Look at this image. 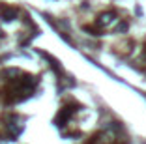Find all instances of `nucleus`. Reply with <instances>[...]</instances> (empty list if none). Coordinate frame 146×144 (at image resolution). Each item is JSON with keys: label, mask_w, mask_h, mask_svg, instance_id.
Returning a JSON list of instances; mask_svg holds the SVG:
<instances>
[{"label": "nucleus", "mask_w": 146, "mask_h": 144, "mask_svg": "<svg viewBox=\"0 0 146 144\" xmlns=\"http://www.w3.org/2000/svg\"><path fill=\"white\" fill-rule=\"evenodd\" d=\"M4 75L6 77H15V75H19V71H17V69H6Z\"/></svg>", "instance_id": "nucleus-3"}, {"label": "nucleus", "mask_w": 146, "mask_h": 144, "mask_svg": "<svg viewBox=\"0 0 146 144\" xmlns=\"http://www.w3.org/2000/svg\"><path fill=\"white\" fill-rule=\"evenodd\" d=\"M15 17H17V9L15 8L6 6V4L0 6V19H4V21H13Z\"/></svg>", "instance_id": "nucleus-1"}, {"label": "nucleus", "mask_w": 146, "mask_h": 144, "mask_svg": "<svg viewBox=\"0 0 146 144\" xmlns=\"http://www.w3.org/2000/svg\"><path fill=\"white\" fill-rule=\"evenodd\" d=\"M112 21H114V15H112L111 11H109V13H103V15L99 17V25H101V26H107V25H111Z\"/></svg>", "instance_id": "nucleus-2"}, {"label": "nucleus", "mask_w": 146, "mask_h": 144, "mask_svg": "<svg viewBox=\"0 0 146 144\" xmlns=\"http://www.w3.org/2000/svg\"><path fill=\"white\" fill-rule=\"evenodd\" d=\"M0 38H4V30L0 28Z\"/></svg>", "instance_id": "nucleus-4"}]
</instances>
